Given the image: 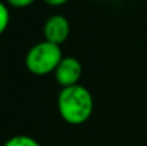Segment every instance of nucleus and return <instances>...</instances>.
<instances>
[{
	"label": "nucleus",
	"mask_w": 147,
	"mask_h": 146,
	"mask_svg": "<svg viewBox=\"0 0 147 146\" xmlns=\"http://www.w3.org/2000/svg\"><path fill=\"white\" fill-rule=\"evenodd\" d=\"M53 74L57 84L62 88L72 87L79 84V80L83 75V66L75 57H63Z\"/></svg>",
	"instance_id": "3"
},
{
	"label": "nucleus",
	"mask_w": 147,
	"mask_h": 146,
	"mask_svg": "<svg viewBox=\"0 0 147 146\" xmlns=\"http://www.w3.org/2000/svg\"><path fill=\"white\" fill-rule=\"evenodd\" d=\"M61 118L71 126L84 124L93 114L94 101L90 91L80 84L62 88L57 98Z\"/></svg>",
	"instance_id": "1"
},
{
	"label": "nucleus",
	"mask_w": 147,
	"mask_h": 146,
	"mask_svg": "<svg viewBox=\"0 0 147 146\" xmlns=\"http://www.w3.org/2000/svg\"><path fill=\"white\" fill-rule=\"evenodd\" d=\"M90 1H101V0H90Z\"/></svg>",
	"instance_id": "9"
},
{
	"label": "nucleus",
	"mask_w": 147,
	"mask_h": 146,
	"mask_svg": "<svg viewBox=\"0 0 147 146\" xmlns=\"http://www.w3.org/2000/svg\"><path fill=\"white\" fill-rule=\"evenodd\" d=\"M13 8H27L32 5L36 0H5Z\"/></svg>",
	"instance_id": "7"
},
{
	"label": "nucleus",
	"mask_w": 147,
	"mask_h": 146,
	"mask_svg": "<svg viewBox=\"0 0 147 146\" xmlns=\"http://www.w3.org/2000/svg\"><path fill=\"white\" fill-rule=\"evenodd\" d=\"M3 146H41V145L34 137H30L27 135H17V136H13L9 140H7Z\"/></svg>",
	"instance_id": "5"
},
{
	"label": "nucleus",
	"mask_w": 147,
	"mask_h": 146,
	"mask_svg": "<svg viewBox=\"0 0 147 146\" xmlns=\"http://www.w3.org/2000/svg\"><path fill=\"white\" fill-rule=\"evenodd\" d=\"M10 21V13L8 7L3 1H0V35L5 32V30L8 28Z\"/></svg>",
	"instance_id": "6"
},
{
	"label": "nucleus",
	"mask_w": 147,
	"mask_h": 146,
	"mask_svg": "<svg viewBox=\"0 0 147 146\" xmlns=\"http://www.w3.org/2000/svg\"><path fill=\"white\" fill-rule=\"evenodd\" d=\"M41 1L48 5H52V7H61V5L66 4L69 0H41Z\"/></svg>",
	"instance_id": "8"
},
{
	"label": "nucleus",
	"mask_w": 147,
	"mask_h": 146,
	"mask_svg": "<svg viewBox=\"0 0 147 146\" xmlns=\"http://www.w3.org/2000/svg\"><path fill=\"white\" fill-rule=\"evenodd\" d=\"M62 58L63 54L61 45L43 40L28 49L25 57V65L32 75L45 76L51 72H54Z\"/></svg>",
	"instance_id": "2"
},
{
	"label": "nucleus",
	"mask_w": 147,
	"mask_h": 146,
	"mask_svg": "<svg viewBox=\"0 0 147 146\" xmlns=\"http://www.w3.org/2000/svg\"><path fill=\"white\" fill-rule=\"evenodd\" d=\"M70 31L71 27L69 20L62 14H53L48 17L43 26L44 40L57 45H62L69 39Z\"/></svg>",
	"instance_id": "4"
}]
</instances>
